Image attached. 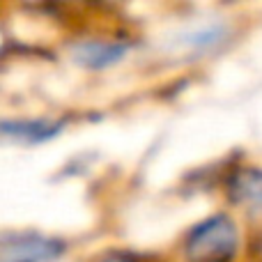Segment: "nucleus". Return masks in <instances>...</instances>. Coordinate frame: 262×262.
I'll return each mask as SVG.
<instances>
[{"mask_svg":"<svg viewBox=\"0 0 262 262\" xmlns=\"http://www.w3.org/2000/svg\"><path fill=\"white\" fill-rule=\"evenodd\" d=\"M239 246L237 226L228 216H212L198 223L184 242L189 262H230Z\"/></svg>","mask_w":262,"mask_h":262,"instance_id":"f257e3e1","label":"nucleus"},{"mask_svg":"<svg viewBox=\"0 0 262 262\" xmlns=\"http://www.w3.org/2000/svg\"><path fill=\"white\" fill-rule=\"evenodd\" d=\"M64 251L62 242L41 235H3L0 262H51Z\"/></svg>","mask_w":262,"mask_h":262,"instance_id":"f03ea898","label":"nucleus"},{"mask_svg":"<svg viewBox=\"0 0 262 262\" xmlns=\"http://www.w3.org/2000/svg\"><path fill=\"white\" fill-rule=\"evenodd\" d=\"M228 195L237 207L262 216V170L239 168L228 182Z\"/></svg>","mask_w":262,"mask_h":262,"instance_id":"7ed1b4c3","label":"nucleus"},{"mask_svg":"<svg viewBox=\"0 0 262 262\" xmlns=\"http://www.w3.org/2000/svg\"><path fill=\"white\" fill-rule=\"evenodd\" d=\"M124 51H127V46L115 44V41H81L74 46V58L85 67L101 69L122 60Z\"/></svg>","mask_w":262,"mask_h":262,"instance_id":"20e7f679","label":"nucleus"},{"mask_svg":"<svg viewBox=\"0 0 262 262\" xmlns=\"http://www.w3.org/2000/svg\"><path fill=\"white\" fill-rule=\"evenodd\" d=\"M58 134V127L41 120H18V122H3L0 124V136L21 143H41Z\"/></svg>","mask_w":262,"mask_h":262,"instance_id":"39448f33","label":"nucleus"},{"mask_svg":"<svg viewBox=\"0 0 262 262\" xmlns=\"http://www.w3.org/2000/svg\"><path fill=\"white\" fill-rule=\"evenodd\" d=\"M104 262H136V260L127 258V255H111V258H106Z\"/></svg>","mask_w":262,"mask_h":262,"instance_id":"423d86ee","label":"nucleus"}]
</instances>
